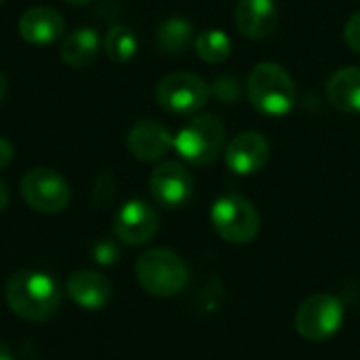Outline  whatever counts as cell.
Segmentation results:
<instances>
[{"label":"cell","instance_id":"28","mask_svg":"<svg viewBox=\"0 0 360 360\" xmlns=\"http://www.w3.org/2000/svg\"><path fill=\"white\" fill-rule=\"evenodd\" d=\"M5 94H7V79H5L3 72H0V102H3Z\"/></svg>","mask_w":360,"mask_h":360},{"label":"cell","instance_id":"8","mask_svg":"<svg viewBox=\"0 0 360 360\" xmlns=\"http://www.w3.org/2000/svg\"><path fill=\"white\" fill-rule=\"evenodd\" d=\"M295 324L303 339L324 341L333 337L343 324V305L333 295H311L299 305Z\"/></svg>","mask_w":360,"mask_h":360},{"label":"cell","instance_id":"14","mask_svg":"<svg viewBox=\"0 0 360 360\" xmlns=\"http://www.w3.org/2000/svg\"><path fill=\"white\" fill-rule=\"evenodd\" d=\"M20 37L32 45H51L64 34V18L51 7H32L22 13Z\"/></svg>","mask_w":360,"mask_h":360},{"label":"cell","instance_id":"27","mask_svg":"<svg viewBox=\"0 0 360 360\" xmlns=\"http://www.w3.org/2000/svg\"><path fill=\"white\" fill-rule=\"evenodd\" d=\"M0 360H15L13 354H11V349L3 341H0Z\"/></svg>","mask_w":360,"mask_h":360},{"label":"cell","instance_id":"3","mask_svg":"<svg viewBox=\"0 0 360 360\" xmlns=\"http://www.w3.org/2000/svg\"><path fill=\"white\" fill-rule=\"evenodd\" d=\"M246 91L250 104L269 117H282L295 104V83L290 75L274 62H263L252 68Z\"/></svg>","mask_w":360,"mask_h":360},{"label":"cell","instance_id":"9","mask_svg":"<svg viewBox=\"0 0 360 360\" xmlns=\"http://www.w3.org/2000/svg\"><path fill=\"white\" fill-rule=\"evenodd\" d=\"M148 189L153 200L163 208H180L191 200L193 176L178 161L159 163L148 178Z\"/></svg>","mask_w":360,"mask_h":360},{"label":"cell","instance_id":"20","mask_svg":"<svg viewBox=\"0 0 360 360\" xmlns=\"http://www.w3.org/2000/svg\"><path fill=\"white\" fill-rule=\"evenodd\" d=\"M138 51V41L127 26H112L104 37V53L112 62H129Z\"/></svg>","mask_w":360,"mask_h":360},{"label":"cell","instance_id":"15","mask_svg":"<svg viewBox=\"0 0 360 360\" xmlns=\"http://www.w3.org/2000/svg\"><path fill=\"white\" fill-rule=\"evenodd\" d=\"M66 290L68 297L85 309H100L112 297V286L108 278L94 269L75 271L66 282Z\"/></svg>","mask_w":360,"mask_h":360},{"label":"cell","instance_id":"26","mask_svg":"<svg viewBox=\"0 0 360 360\" xmlns=\"http://www.w3.org/2000/svg\"><path fill=\"white\" fill-rule=\"evenodd\" d=\"M7 206H9V189L5 185V180L0 178V212H3Z\"/></svg>","mask_w":360,"mask_h":360},{"label":"cell","instance_id":"25","mask_svg":"<svg viewBox=\"0 0 360 360\" xmlns=\"http://www.w3.org/2000/svg\"><path fill=\"white\" fill-rule=\"evenodd\" d=\"M13 155H15V148L13 144L0 136V169H5L11 161H13Z\"/></svg>","mask_w":360,"mask_h":360},{"label":"cell","instance_id":"10","mask_svg":"<svg viewBox=\"0 0 360 360\" xmlns=\"http://www.w3.org/2000/svg\"><path fill=\"white\" fill-rule=\"evenodd\" d=\"M159 229V214L142 200H131L121 206L115 217V236L129 246L146 244Z\"/></svg>","mask_w":360,"mask_h":360},{"label":"cell","instance_id":"13","mask_svg":"<svg viewBox=\"0 0 360 360\" xmlns=\"http://www.w3.org/2000/svg\"><path fill=\"white\" fill-rule=\"evenodd\" d=\"M236 26L246 39H265L278 26L276 0H240L236 7Z\"/></svg>","mask_w":360,"mask_h":360},{"label":"cell","instance_id":"12","mask_svg":"<svg viewBox=\"0 0 360 360\" xmlns=\"http://www.w3.org/2000/svg\"><path fill=\"white\" fill-rule=\"evenodd\" d=\"M127 148L140 161H159L174 148V136L163 123L144 119L129 129Z\"/></svg>","mask_w":360,"mask_h":360},{"label":"cell","instance_id":"29","mask_svg":"<svg viewBox=\"0 0 360 360\" xmlns=\"http://www.w3.org/2000/svg\"><path fill=\"white\" fill-rule=\"evenodd\" d=\"M66 3H68V5H87L89 0H66Z\"/></svg>","mask_w":360,"mask_h":360},{"label":"cell","instance_id":"5","mask_svg":"<svg viewBox=\"0 0 360 360\" xmlns=\"http://www.w3.org/2000/svg\"><path fill=\"white\" fill-rule=\"evenodd\" d=\"M210 221L217 233L229 244H248L257 238L261 219L257 208L242 195H221L210 210Z\"/></svg>","mask_w":360,"mask_h":360},{"label":"cell","instance_id":"21","mask_svg":"<svg viewBox=\"0 0 360 360\" xmlns=\"http://www.w3.org/2000/svg\"><path fill=\"white\" fill-rule=\"evenodd\" d=\"M115 200V176L110 172H104L98 176L94 185V204L98 208H108Z\"/></svg>","mask_w":360,"mask_h":360},{"label":"cell","instance_id":"17","mask_svg":"<svg viewBox=\"0 0 360 360\" xmlns=\"http://www.w3.org/2000/svg\"><path fill=\"white\" fill-rule=\"evenodd\" d=\"M100 53V34L91 28H79L64 37L60 45V58L70 68H85L96 62Z\"/></svg>","mask_w":360,"mask_h":360},{"label":"cell","instance_id":"24","mask_svg":"<svg viewBox=\"0 0 360 360\" xmlns=\"http://www.w3.org/2000/svg\"><path fill=\"white\" fill-rule=\"evenodd\" d=\"M214 94L219 100H225V102H233L238 96H240V89H238V83L229 77H223L214 83Z\"/></svg>","mask_w":360,"mask_h":360},{"label":"cell","instance_id":"1","mask_svg":"<svg viewBox=\"0 0 360 360\" xmlns=\"http://www.w3.org/2000/svg\"><path fill=\"white\" fill-rule=\"evenodd\" d=\"M5 299L11 311H15L22 320L43 322L58 311L62 303V290L49 274L22 269L7 280Z\"/></svg>","mask_w":360,"mask_h":360},{"label":"cell","instance_id":"18","mask_svg":"<svg viewBox=\"0 0 360 360\" xmlns=\"http://www.w3.org/2000/svg\"><path fill=\"white\" fill-rule=\"evenodd\" d=\"M193 39V26L185 18H167L165 22L159 24L155 32V45L161 53L165 56H180L185 53Z\"/></svg>","mask_w":360,"mask_h":360},{"label":"cell","instance_id":"2","mask_svg":"<svg viewBox=\"0 0 360 360\" xmlns=\"http://www.w3.org/2000/svg\"><path fill=\"white\" fill-rule=\"evenodd\" d=\"M136 280L153 297H174L187 286L189 267L185 259L167 248H150L136 261Z\"/></svg>","mask_w":360,"mask_h":360},{"label":"cell","instance_id":"22","mask_svg":"<svg viewBox=\"0 0 360 360\" xmlns=\"http://www.w3.org/2000/svg\"><path fill=\"white\" fill-rule=\"evenodd\" d=\"M94 261L96 263H100V265H104V267H110V265H115L117 261H119V257H121V250H119V246L115 244V242H110V240H102V242H98L96 246H94Z\"/></svg>","mask_w":360,"mask_h":360},{"label":"cell","instance_id":"11","mask_svg":"<svg viewBox=\"0 0 360 360\" xmlns=\"http://www.w3.org/2000/svg\"><path fill=\"white\" fill-rule=\"evenodd\" d=\"M269 161V142L259 131H242L225 146V163L233 174L250 176Z\"/></svg>","mask_w":360,"mask_h":360},{"label":"cell","instance_id":"30","mask_svg":"<svg viewBox=\"0 0 360 360\" xmlns=\"http://www.w3.org/2000/svg\"><path fill=\"white\" fill-rule=\"evenodd\" d=\"M3 3H5V0H0V5H3Z\"/></svg>","mask_w":360,"mask_h":360},{"label":"cell","instance_id":"19","mask_svg":"<svg viewBox=\"0 0 360 360\" xmlns=\"http://www.w3.org/2000/svg\"><path fill=\"white\" fill-rule=\"evenodd\" d=\"M193 47L200 60H204L206 64H223L225 60H229L231 49H233L229 37L223 30H206L198 34Z\"/></svg>","mask_w":360,"mask_h":360},{"label":"cell","instance_id":"4","mask_svg":"<svg viewBox=\"0 0 360 360\" xmlns=\"http://www.w3.org/2000/svg\"><path fill=\"white\" fill-rule=\"evenodd\" d=\"M225 148V125L217 115L193 117L174 136V150L191 165L214 163Z\"/></svg>","mask_w":360,"mask_h":360},{"label":"cell","instance_id":"7","mask_svg":"<svg viewBox=\"0 0 360 360\" xmlns=\"http://www.w3.org/2000/svg\"><path fill=\"white\" fill-rule=\"evenodd\" d=\"M20 191L24 202L41 214L62 212L70 202V185L51 167H32L26 172L20 183Z\"/></svg>","mask_w":360,"mask_h":360},{"label":"cell","instance_id":"23","mask_svg":"<svg viewBox=\"0 0 360 360\" xmlns=\"http://www.w3.org/2000/svg\"><path fill=\"white\" fill-rule=\"evenodd\" d=\"M343 41L352 51L360 53V11L347 20V24L343 28Z\"/></svg>","mask_w":360,"mask_h":360},{"label":"cell","instance_id":"6","mask_svg":"<svg viewBox=\"0 0 360 360\" xmlns=\"http://www.w3.org/2000/svg\"><path fill=\"white\" fill-rule=\"evenodd\" d=\"M210 87L193 72H172L155 89L157 104L172 115H193L208 104Z\"/></svg>","mask_w":360,"mask_h":360},{"label":"cell","instance_id":"16","mask_svg":"<svg viewBox=\"0 0 360 360\" xmlns=\"http://www.w3.org/2000/svg\"><path fill=\"white\" fill-rule=\"evenodd\" d=\"M326 98L341 112H360V68L347 66L335 70L326 81Z\"/></svg>","mask_w":360,"mask_h":360}]
</instances>
